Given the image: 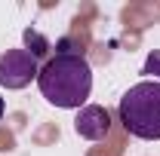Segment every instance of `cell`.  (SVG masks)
Masks as SVG:
<instances>
[{
  "label": "cell",
  "mask_w": 160,
  "mask_h": 156,
  "mask_svg": "<svg viewBox=\"0 0 160 156\" xmlns=\"http://www.w3.org/2000/svg\"><path fill=\"white\" fill-rule=\"evenodd\" d=\"M37 86L49 104L74 110L92 92V67L80 52H59L40 67Z\"/></svg>",
  "instance_id": "cell-1"
},
{
  "label": "cell",
  "mask_w": 160,
  "mask_h": 156,
  "mask_svg": "<svg viewBox=\"0 0 160 156\" xmlns=\"http://www.w3.org/2000/svg\"><path fill=\"white\" fill-rule=\"evenodd\" d=\"M117 113L129 135L142 141H160V83L142 80L129 86L120 98Z\"/></svg>",
  "instance_id": "cell-2"
},
{
  "label": "cell",
  "mask_w": 160,
  "mask_h": 156,
  "mask_svg": "<svg viewBox=\"0 0 160 156\" xmlns=\"http://www.w3.org/2000/svg\"><path fill=\"white\" fill-rule=\"evenodd\" d=\"M37 58L28 49H6L0 55V86L6 89H25L31 80H37Z\"/></svg>",
  "instance_id": "cell-3"
},
{
  "label": "cell",
  "mask_w": 160,
  "mask_h": 156,
  "mask_svg": "<svg viewBox=\"0 0 160 156\" xmlns=\"http://www.w3.org/2000/svg\"><path fill=\"white\" fill-rule=\"evenodd\" d=\"M74 132L86 141H102L111 132V113L99 104H86V107H80L77 119H74Z\"/></svg>",
  "instance_id": "cell-4"
},
{
  "label": "cell",
  "mask_w": 160,
  "mask_h": 156,
  "mask_svg": "<svg viewBox=\"0 0 160 156\" xmlns=\"http://www.w3.org/2000/svg\"><path fill=\"white\" fill-rule=\"evenodd\" d=\"M25 46H28V52L34 55V58H40V55H46V49H49V43H46V37H40L37 31H25Z\"/></svg>",
  "instance_id": "cell-5"
},
{
  "label": "cell",
  "mask_w": 160,
  "mask_h": 156,
  "mask_svg": "<svg viewBox=\"0 0 160 156\" xmlns=\"http://www.w3.org/2000/svg\"><path fill=\"white\" fill-rule=\"evenodd\" d=\"M142 74H148V77H157V83H160V49H154L148 58H145V71Z\"/></svg>",
  "instance_id": "cell-6"
},
{
  "label": "cell",
  "mask_w": 160,
  "mask_h": 156,
  "mask_svg": "<svg viewBox=\"0 0 160 156\" xmlns=\"http://www.w3.org/2000/svg\"><path fill=\"white\" fill-rule=\"evenodd\" d=\"M3 110H6V104H3V98H0V117H3Z\"/></svg>",
  "instance_id": "cell-7"
}]
</instances>
